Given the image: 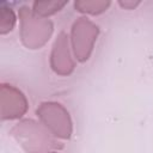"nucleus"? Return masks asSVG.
I'll return each mask as SVG.
<instances>
[{
    "instance_id": "obj_4",
    "label": "nucleus",
    "mask_w": 153,
    "mask_h": 153,
    "mask_svg": "<svg viewBox=\"0 0 153 153\" xmlns=\"http://www.w3.org/2000/svg\"><path fill=\"white\" fill-rule=\"evenodd\" d=\"M26 111V99L20 91L11 85H1V117L11 120L20 117Z\"/></svg>"
},
{
    "instance_id": "obj_5",
    "label": "nucleus",
    "mask_w": 153,
    "mask_h": 153,
    "mask_svg": "<svg viewBox=\"0 0 153 153\" xmlns=\"http://www.w3.org/2000/svg\"><path fill=\"white\" fill-rule=\"evenodd\" d=\"M66 35L62 32L54 45L53 51V68L56 73L68 74L73 69V63L71 62L68 49H67V39Z\"/></svg>"
},
{
    "instance_id": "obj_7",
    "label": "nucleus",
    "mask_w": 153,
    "mask_h": 153,
    "mask_svg": "<svg viewBox=\"0 0 153 153\" xmlns=\"http://www.w3.org/2000/svg\"><path fill=\"white\" fill-rule=\"evenodd\" d=\"M75 8L80 12H87V13H91V14H98V13H102L104 12L108 6L110 5V1H76L75 4Z\"/></svg>"
},
{
    "instance_id": "obj_8",
    "label": "nucleus",
    "mask_w": 153,
    "mask_h": 153,
    "mask_svg": "<svg viewBox=\"0 0 153 153\" xmlns=\"http://www.w3.org/2000/svg\"><path fill=\"white\" fill-rule=\"evenodd\" d=\"M16 24V16L12 8L0 6V32L5 35L10 32Z\"/></svg>"
},
{
    "instance_id": "obj_3",
    "label": "nucleus",
    "mask_w": 153,
    "mask_h": 153,
    "mask_svg": "<svg viewBox=\"0 0 153 153\" xmlns=\"http://www.w3.org/2000/svg\"><path fill=\"white\" fill-rule=\"evenodd\" d=\"M97 33V25H94L86 18H80L74 23L72 29V41L74 53L79 61H85L88 59Z\"/></svg>"
},
{
    "instance_id": "obj_6",
    "label": "nucleus",
    "mask_w": 153,
    "mask_h": 153,
    "mask_svg": "<svg viewBox=\"0 0 153 153\" xmlns=\"http://www.w3.org/2000/svg\"><path fill=\"white\" fill-rule=\"evenodd\" d=\"M66 4V1H36L33 4V13L38 16H50L60 11Z\"/></svg>"
},
{
    "instance_id": "obj_2",
    "label": "nucleus",
    "mask_w": 153,
    "mask_h": 153,
    "mask_svg": "<svg viewBox=\"0 0 153 153\" xmlns=\"http://www.w3.org/2000/svg\"><path fill=\"white\" fill-rule=\"evenodd\" d=\"M44 124L57 136L68 139L72 131L68 112L56 103H44L37 110Z\"/></svg>"
},
{
    "instance_id": "obj_9",
    "label": "nucleus",
    "mask_w": 153,
    "mask_h": 153,
    "mask_svg": "<svg viewBox=\"0 0 153 153\" xmlns=\"http://www.w3.org/2000/svg\"><path fill=\"white\" fill-rule=\"evenodd\" d=\"M53 153H55V152H53Z\"/></svg>"
},
{
    "instance_id": "obj_1",
    "label": "nucleus",
    "mask_w": 153,
    "mask_h": 153,
    "mask_svg": "<svg viewBox=\"0 0 153 153\" xmlns=\"http://www.w3.org/2000/svg\"><path fill=\"white\" fill-rule=\"evenodd\" d=\"M22 23V39L31 48L41 47L50 36L53 25L49 20H44L23 6L19 11Z\"/></svg>"
}]
</instances>
